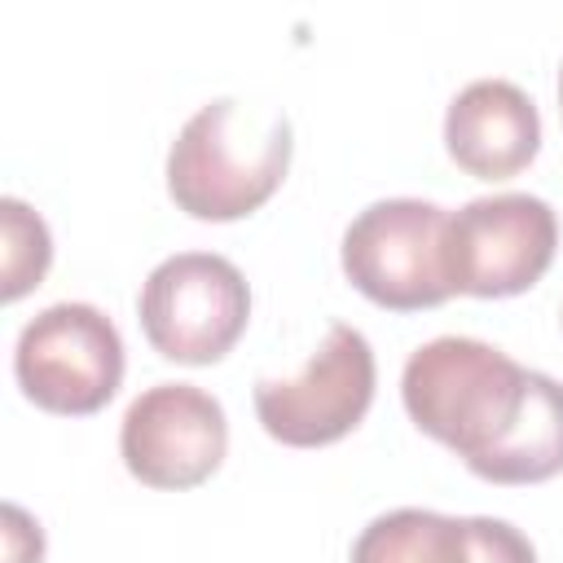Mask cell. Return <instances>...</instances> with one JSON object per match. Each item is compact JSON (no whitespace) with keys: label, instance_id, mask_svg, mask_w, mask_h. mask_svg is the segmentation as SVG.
Masks as SVG:
<instances>
[{"label":"cell","instance_id":"7","mask_svg":"<svg viewBox=\"0 0 563 563\" xmlns=\"http://www.w3.org/2000/svg\"><path fill=\"white\" fill-rule=\"evenodd\" d=\"M374 347L356 325L334 321L321 347L295 378L255 383L260 427L290 449H321L343 440L374 400Z\"/></svg>","mask_w":563,"mask_h":563},{"label":"cell","instance_id":"3","mask_svg":"<svg viewBox=\"0 0 563 563\" xmlns=\"http://www.w3.org/2000/svg\"><path fill=\"white\" fill-rule=\"evenodd\" d=\"M136 312L158 356L180 365H216L246 330L251 286L224 255L176 251L150 268Z\"/></svg>","mask_w":563,"mask_h":563},{"label":"cell","instance_id":"5","mask_svg":"<svg viewBox=\"0 0 563 563\" xmlns=\"http://www.w3.org/2000/svg\"><path fill=\"white\" fill-rule=\"evenodd\" d=\"M559 246V216L537 194H488L444 224V273L453 295L506 299L537 286Z\"/></svg>","mask_w":563,"mask_h":563},{"label":"cell","instance_id":"9","mask_svg":"<svg viewBox=\"0 0 563 563\" xmlns=\"http://www.w3.org/2000/svg\"><path fill=\"white\" fill-rule=\"evenodd\" d=\"M444 150L466 176H479V180H506L523 172L541 150L537 101L510 79L466 84L449 101Z\"/></svg>","mask_w":563,"mask_h":563},{"label":"cell","instance_id":"4","mask_svg":"<svg viewBox=\"0 0 563 563\" xmlns=\"http://www.w3.org/2000/svg\"><path fill=\"white\" fill-rule=\"evenodd\" d=\"M444 224L449 211L427 198L369 202L343 229V273L378 308L418 312L453 295L444 273Z\"/></svg>","mask_w":563,"mask_h":563},{"label":"cell","instance_id":"14","mask_svg":"<svg viewBox=\"0 0 563 563\" xmlns=\"http://www.w3.org/2000/svg\"><path fill=\"white\" fill-rule=\"evenodd\" d=\"M4 545H9V554H4V563H40V554H44V537H35V541H26L22 545V537L31 532V519L18 510V506H4Z\"/></svg>","mask_w":563,"mask_h":563},{"label":"cell","instance_id":"12","mask_svg":"<svg viewBox=\"0 0 563 563\" xmlns=\"http://www.w3.org/2000/svg\"><path fill=\"white\" fill-rule=\"evenodd\" d=\"M0 224H4V299H22L40 277L48 273L53 260V238L48 224L22 202V198H0Z\"/></svg>","mask_w":563,"mask_h":563},{"label":"cell","instance_id":"1","mask_svg":"<svg viewBox=\"0 0 563 563\" xmlns=\"http://www.w3.org/2000/svg\"><path fill=\"white\" fill-rule=\"evenodd\" d=\"M290 145L286 110L216 97L176 132L167 150V194L194 220H242L286 180Z\"/></svg>","mask_w":563,"mask_h":563},{"label":"cell","instance_id":"13","mask_svg":"<svg viewBox=\"0 0 563 563\" xmlns=\"http://www.w3.org/2000/svg\"><path fill=\"white\" fill-rule=\"evenodd\" d=\"M466 528H471V563H537L532 541L515 523L493 515H471Z\"/></svg>","mask_w":563,"mask_h":563},{"label":"cell","instance_id":"11","mask_svg":"<svg viewBox=\"0 0 563 563\" xmlns=\"http://www.w3.org/2000/svg\"><path fill=\"white\" fill-rule=\"evenodd\" d=\"M352 563H471V528L440 510L400 506L361 528Z\"/></svg>","mask_w":563,"mask_h":563},{"label":"cell","instance_id":"2","mask_svg":"<svg viewBox=\"0 0 563 563\" xmlns=\"http://www.w3.org/2000/svg\"><path fill=\"white\" fill-rule=\"evenodd\" d=\"M528 374L532 369H523L484 339L440 334L405 361L400 400L418 431L475 466L519 422L528 400Z\"/></svg>","mask_w":563,"mask_h":563},{"label":"cell","instance_id":"15","mask_svg":"<svg viewBox=\"0 0 563 563\" xmlns=\"http://www.w3.org/2000/svg\"><path fill=\"white\" fill-rule=\"evenodd\" d=\"M559 110H563V66H559Z\"/></svg>","mask_w":563,"mask_h":563},{"label":"cell","instance_id":"6","mask_svg":"<svg viewBox=\"0 0 563 563\" xmlns=\"http://www.w3.org/2000/svg\"><path fill=\"white\" fill-rule=\"evenodd\" d=\"M13 374L26 400L48 413H97L123 383V339L114 321L79 299L35 312L13 347Z\"/></svg>","mask_w":563,"mask_h":563},{"label":"cell","instance_id":"8","mask_svg":"<svg viewBox=\"0 0 563 563\" xmlns=\"http://www.w3.org/2000/svg\"><path fill=\"white\" fill-rule=\"evenodd\" d=\"M229 449L224 405L194 383L145 387L119 427L123 466L150 488H194L211 479Z\"/></svg>","mask_w":563,"mask_h":563},{"label":"cell","instance_id":"10","mask_svg":"<svg viewBox=\"0 0 563 563\" xmlns=\"http://www.w3.org/2000/svg\"><path fill=\"white\" fill-rule=\"evenodd\" d=\"M471 471L488 484H541L559 475L563 471V383L532 369L519 422Z\"/></svg>","mask_w":563,"mask_h":563}]
</instances>
